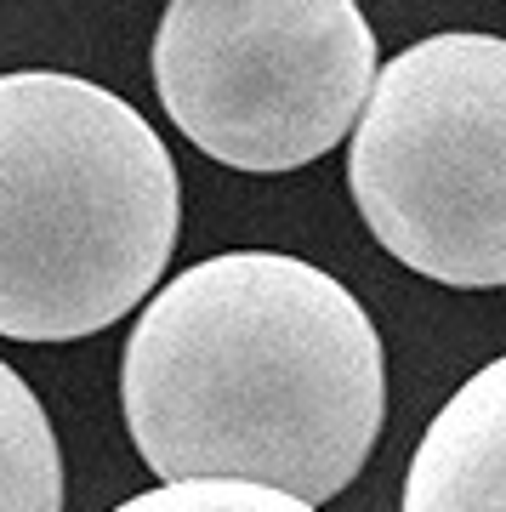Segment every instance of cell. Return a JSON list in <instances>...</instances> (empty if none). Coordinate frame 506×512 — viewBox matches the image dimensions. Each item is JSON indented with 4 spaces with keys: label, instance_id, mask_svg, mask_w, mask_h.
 Returning a JSON list of instances; mask_svg holds the SVG:
<instances>
[{
    "label": "cell",
    "instance_id": "1",
    "mask_svg": "<svg viewBox=\"0 0 506 512\" xmlns=\"http://www.w3.org/2000/svg\"><path fill=\"white\" fill-rule=\"evenodd\" d=\"M120 410L160 484L251 478L319 507L381 439V336L325 268L228 251L148 296L120 353Z\"/></svg>",
    "mask_w": 506,
    "mask_h": 512
},
{
    "label": "cell",
    "instance_id": "2",
    "mask_svg": "<svg viewBox=\"0 0 506 512\" xmlns=\"http://www.w3.org/2000/svg\"><path fill=\"white\" fill-rule=\"evenodd\" d=\"M182 228L177 160L126 97L0 74V336L74 342L154 296Z\"/></svg>",
    "mask_w": 506,
    "mask_h": 512
},
{
    "label": "cell",
    "instance_id": "3",
    "mask_svg": "<svg viewBox=\"0 0 506 512\" xmlns=\"http://www.w3.org/2000/svg\"><path fill=\"white\" fill-rule=\"evenodd\" d=\"M347 188L410 274L506 285V40L450 29L381 63L347 137Z\"/></svg>",
    "mask_w": 506,
    "mask_h": 512
},
{
    "label": "cell",
    "instance_id": "4",
    "mask_svg": "<svg viewBox=\"0 0 506 512\" xmlns=\"http://www.w3.org/2000/svg\"><path fill=\"white\" fill-rule=\"evenodd\" d=\"M359 0H165L154 92L199 154L296 171L353 137L376 86Z\"/></svg>",
    "mask_w": 506,
    "mask_h": 512
},
{
    "label": "cell",
    "instance_id": "5",
    "mask_svg": "<svg viewBox=\"0 0 506 512\" xmlns=\"http://www.w3.org/2000/svg\"><path fill=\"white\" fill-rule=\"evenodd\" d=\"M398 512H506V353L427 421Z\"/></svg>",
    "mask_w": 506,
    "mask_h": 512
},
{
    "label": "cell",
    "instance_id": "6",
    "mask_svg": "<svg viewBox=\"0 0 506 512\" xmlns=\"http://www.w3.org/2000/svg\"><path fill=\"white\" fill-rule=\"evenodd\" d=\"M0 512H63V450L35 387L0 359Z\"/></svg>",
    "mask_w": 506,
    "mask_h": 512
},
{
    "label": "cell",
    "instance_id": "7",
    "mask_svg": "<svg viewBox=\"0 0 506 512\" xmlns=\"http://www.w3.org/2000/svg\"><path fill=\"white\" fill-rule=\"evenodd\" d=\"M114 512H319V507L302 501V495L273 490V484H251V478H182V484L131 495Z\"/></svg>",
    "mask_w": 506,
    "mask_h": 512
}]
</instances>
